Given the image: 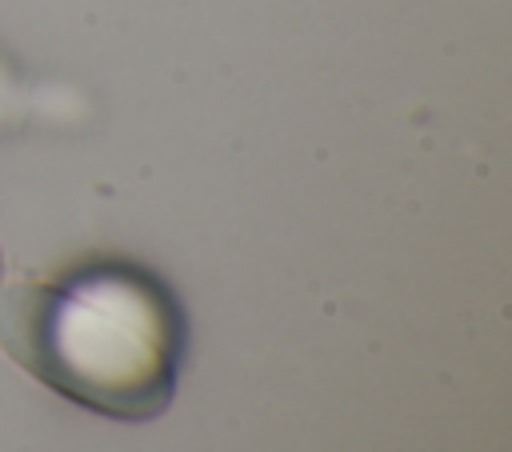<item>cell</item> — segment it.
Instances as JSON below:
<instances>
[{
  "mask_svg": "<svg viewBox=\"0 0 512 452\" xmlns=\"http://www.w3.org/2000/svg\"><path fill=\"white\" fill-rule=\"evenodd\" d=\"M176 316L132 272H92L52 296L40 324V372L104 412H148L176 364Z\"/></svg>",
  "mask_w": 512,
  "mask_h": 452,
  "instance_id": "6da1fadb",
  "label": "cell"
}]
</instances>
